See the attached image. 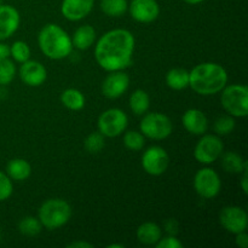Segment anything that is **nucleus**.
Instances as JSON below:
<instances>
[{"mask_svg":"<svg viewBox=\"0 0 248 248\" xmlns=\"http://www.w3.org/2000/svg\"><path fill=\"white\" fill-rule=\"evenodd\" d=\"M136 40L127 29H111L99 38L94 47V57L107 72L124 70L132 64Z\"/></svg>","mask_w":248,"mask_h":248,"instance_id":"nucleus-1","label":"nucleus"},{"mask_svg":"<svg viewBox=\"0 0 248 248\" xmlns=\"http://www.w3.org/2000/svg\"><path fill=\"white\" fill-rule=\"evenodd\" d=\"M228 84V73L218 63L198 64L189 72V86L201 96H212L222 91Z\"/></svg>","mask_w":248,"mask_h":248,"instance_id":"nucleus-2","label":"nucleus"},{"mask_svg":"<svg viewBox=\"0 0 248 248\" xmlns=\"http://www.w3.org/2000/svg\"><path fill=\"white\" fill-rule=\"evenodd\" d=\"M41 52L50 60H63L73 51L72 38L58 24L48 23L41 28L38 35Z\"/></svg>","mask_w":248,"mask_h":248,"instance_id":"nucleus-3","label":"nucleus"},{"mask_svg":"<svg viewBox=\"0 0 248 248\" xmlns=\"http://www.w3.org/2000/svg\"><path fill=\"white\" fill-rule=\"evenodd\" d=\"M72 217V207L62 199H50L39 208L38 218L47 230H56L67 224Z\"/></svg>","mask_w":248,"mask_h":248,"instance_id":"nucleus-4","label":"nucleus"},{"mask_svg":"<svg viewBox=\"0 0 248 248\" xmlns=\"http://www.w3.org/2000/svg\"><path fill=\"white\" fill-rule=\"evenodd\" d=\"M220 102L229 115L246 118L248 115V89L246 85L234 84L222 90Z\"/></svg>","mask_w":248,"mask_h":248,"instance_id":"nucleus-5","label":"nucleus"},{"mask_svg":"<svg viewBox=\"0 0 248 248\" xmlns=\"http://www.w3.org/2000/svg\"><path fill=\"white\" fill-rule=\"evenodd\" d=\"M140 130L144 137L154 140H162L170 137L173 130L171 119L161 113H148L143 116Z\"/></svg>","mask_w":248,"mask_h":248,"instance_id":"nucleus-6","label":"nucleus"},{"mask_svg":"<svg viewBox=\"0 0 248 248\" xmlns=\"http://www.w3.org/2000/svg\"><path fill=\"white\" fill-rule=\"evenodd\" d=\"M128 118L125 111L119 108H110L102 113L98 118V132L104 137H118L126 130Z\"/></svg>","mask_w":248,"mask_h":248,"instance_id":"nucleus-7","label":"nucleus"},{"mask_svg":"<svg viewBox=\"0 0 248 248\" xmlns=\"http://www.w3.org/2000/svg\"><path fill=\"white\" fill-rule=\"evenodd\" d=\"M222 181L217 172L210 167H205L196 172L194 177V189L203 199H213L219 194Z\"/></svg>","mask_w":248,"mask_h":248,"instance_id":"nucleus-8","label":"nucleus"},{"mask_svg":"<svg viewBox=\"0 0 248 248\" xmlns=\"http://www.w3.org/2000/svg\"><path fill=\"white\" fill-rule=\"evenodd\" d=\"M224 145L219 136L216 135H205L194 149V157L196 161L203 165H211L219 159L223 154Z\"/></svg>","mask_w":248,"mask_h":248,"instance_id":"nucleus-9","label":"nucleus"},{"mask_svg":"<svg viewBox=\"0 0 248 248\" xmlns=\"http://www.w3.org/2000/svg\"><path fill=\"white\" fill-rule=\"evenodd\" d=\"M170 166V156L164 148L153 145L142 155V167L150 176H161Z\"/></svg>","mask_w":248,"mask_h":248,"instance_id":"nucleus-10","label":"nucleus"},{"mask_svg":"<svg viewBox=\"0 0 248 248\" xmlns=\"http://www.w3.org/2000/svg\"><path fill=\"white\" fill-rule=\"evenodd\" d=\"M219 223L227 232L234 235L246 232L248 225L247 212L239 206H227L220 211Z\"/></svg>","mask_w":248,"mask_h":248,"instance_id":"nucleus-11","label":"nucleus"},{"mask_svg":"<svg viewBox=\"0 0 248 248\" xmlns=\"http://www.w3.org/2000/svg\"><path fill=\"white\" fill-rule=\"evenodd\" d=\"M127 10L131 17L140 23H152L160 15L156 0H132Z\"/></svg>","mask_w":248,"mask_h":248,"instance_id":"nucleus-12","label":"nucleus"},{"mask_svg":"<svg viewBox=\"0 0 248 248\" xmlns=\"http://www.w3.org/2000/svg\"><path fill=\"white\" fill-rule=\"evenodd\" d=\"M110 74L102 84V93L109 99H116L123 96L130 86V77L123 70L109 72Z\"/></svg>","mask_w":248,"mask_h":248,"instance_id":"nucleus-13","label":"nucleus"},{"mask_svg":"<svg viewBox=\"0 0 248 248\" xmlns=\"http://www.w3.org/2000/svg\"><path fill=\"white\" fill-rule=\"evenodd\" d=\"M19 78L27 86L38 87L45 82L47 78L46 68L36 61H26L19 68Z\"/></svg>","mask_w":248,"mask_h":248,"instance_id":"nucleus-14","label":"nucleus"},{"mask_svg":"<svg viewBox=\"0 0 248 248\" xmlns=\"http://www.w3.org/2000/svg\"><path fill=\"white\" fill-rule=\"evenodd\" d=\"M21 23L19 12L11 5H0V40L14 35Z\"/></svg>","mask_w":248,"mask_h":248,"instance_id":"nucleus-15","label":"nucleus"},{"mask_svg":"<svg viewBox=\"0 0 248 248\" xmlns=\"http://www.w3.org/2000/svg\"><path fill=\"white\" fill-rule=\"evenodd\" d=\"M94 0H63L61 12L68 21H81L93 9Z\"/></svg>","mask_w":248,"mask_h":248,"instance_id":"nucleus-16","label":"nucleus"},{"mask_svg":"<svg viewBox=\"0 0 248 248\" xmlns=\"http://www.w3.org/2000/svg\"><path fill=\"white\" fill-rule=\"evenodd\" d=\"M182 123L184 128L191 135L201 136L207 132L208 120L199 109H188L182 116Z\"/></svg>","mask_w":248,"mask_h":248,"instance_id":"nucleus-17","label":"nucleus"},{"mask_svg":"<svg viewBox=\"0 0 248 248\" xmlns=\"http://www.w3.org/2000/svg\"><path fill=\"white\" fill-rule=\"evenodd\" d=\"M96 40V31L90 24L80 26L74 31V35L72 38L73 47H77L78 50H87L93 45Z\"/></svg>","mask_w":248,"mask_h":248,"instance_id":"nucleus-18","label":"nucleus"},{"mask_svg":"<svg viewBox=\"0 0 248 248\" xmlns=\"http://www.w3.org/2000/svg\"><path fill=\"white\" fill-rule=\"evenodd\" d=\"M161 237V228L156 223L145 222L137 229L138 241L147 246H155Z\"/></svg>","mask_w":248,"mask_h":248,"instance_id":"nucleus-19","label":"nucleus"},{"mask_svg":"<svg viewBox=\"0 0 248 248\" xmlns=\"http://www.w3.org/2000/svg\"><path fill=\"white\" fill-rule=\"evenodd\" d=\"M31 173V167L29 162L24 159H12L6 165V174L10 179L16 182L26 181Z\"/></svg>","mask_w":248,"mask_h":248,"instance_id":"nucleus-20","label":"nucleus"},{"mask_svg":"<svg viewBox=\"0 0 248 248\" xmlns=\"http://www.w3.org/2000/svg\"><path fill=\"white\" fill-rule=\"evenodd\" d=\"M222 167L228 173L240 174L244 170L248 169V164L246 160H244V157L237 153L227 152L222 156Z\"/></svg>","mask_w":248,"mask_h":248,"instance_id":"nucleus-21","label":"nucleus"},{"mask_svg":"<svg viewBox=\"0 0 248 248\" xmlns=\"http://www.w3.org/2000/svg\"><path fill=\"white\" fill-rule=\"evenodd\" d=\"M166 84L170 89L181 91L189 86V72L183 68H173L166 74Z\"/></svg>","mask_w":248,"mask_h":248,"instance_id":"nucleus-22","label":"nucleus"},{"mask_svg":"<svg viewBox=\"0 0 248 248\" xmlns=\"http://www.w3.org/2000/svg\"><path fill=\"white\" fill-rule=\"evenodd\" d=\"M61 102L67 109L73 111L81 110L85 107V97L81 91L77 89H68L61 94Z\"/></svg>","mask_w":248,"mask_h":248,"instance_id":"nucleus-23","label":"nucleus"},{"mask_svg":"<svg viewBox=\"0 0 248 248\" xmlns=\"http://www.w3.org/2000/svg\"><path fill=\"white\" fill-rule=\"evenodd\" d=\"M150 106V97L144 90H136L130 96V108L136 115H144Z\"/></svg>","mask_w":248,"mask_h":248,"instance_id":"nucleus-24","label":"nucleus"},{"mask_svg":"<svg viewBox=\"0 0 248 248\" xmlns=\"http://www.w3.org/2000/svg\"><path fill=\"white\" fill-rule=\"evenodd\" d=\"M127 9V0H101V10L109 17L123 16Z\"/></svg>","mask_w":248,"mask_h":248,"instance_id":"nucleus-25","label":"nucleus"},{"mask_svg":"<svg viewBox=\"0 0 248 248\" xmlns=\"http://www.w3.org/2000/svg\"><path fill=\"white\" fill-rule=\"evenodd\" d=\"M41 229H43V225H41L39 218L35 217H24L18 224L19 232L24 236H36L38 234H40Z\"/></svg>","mask_w":248,"mask_h":248,"instance_id":"nucleus-26","label":"nucleus"},{"mask_svg":"<svg viewBox=\"0 0 248 248\" xmlns=\"http://www.w3.org/2000/svg\"><path fill=\"white\" fill-rule=\"evenodd\" d=\"M10 56L16 62L24 63L31 58V48H29L28 44L24 43V41H15L11 47H10Z\"/></svg>","mask_w":248,"mask_h":248,"instance_id":"nucleus-27","label":"nucleus"},{"mask_svg":"<svg viewBox=\"0 0 248 248\" xmlns=\"http://www.w3.org/2000/svg\"><path fill=\"white\" fill-rule=\"evenodd\" d=\"M124 144L127 149L132 150V152H138L145 144L144 136L138 131H127L124 135Z\"/></svg>","mask_w":248,"mask_h":248,"instance_id":"nucleus-28","label":"nucleus"},{"mask_svg":"<svg viewBox=\"0 0 248 248\" xmlns=\"http://www.w3.org/2000/svg\"><path fill=\"white\" fill-rule=\"evenodd\" d=\"M15 75H16V65L14 64V62L9 58L0 61V85L5 86L11 84L12 80L15 79Z\"/></svg>","mask_w":248,"mask_h":248,"instance_id":"nucleus-29","label":"nucleus"},{"mask_svg":"<svg viewBox=\"0 0 248 248\" xmlns=\"http://www.w3.org/2000/svg\"><path fill=\"white\" fill-rule=\"evenodd\" d=\"M104 136L99 132H92L86 137L84 147L90 154H97L104 148Z\"/></svg>","mask_w":248,"mask_h":248,"instance_id":"nucleus-30","label":"nucleus"},{"mask_svg":"<svg viewBox=\"0 0 248 248\" xmlns=\"http://www.w3.org/2000/svg\"><path fill=\"white\" fill-rule=\"evenodd\" d=\"M235 125H236V124H235L234 116L223 115L215 121L213 128H215V132L217 133V135L224 136L232 133V131L235 130Z\"/></svg>","mask_w":248,"mask_h":248,"instance_id":"nucleus-31","label":"nucleus"},{"mask_svg":"<svg viewBox=\"0 0 248 248\" xmlns=\"http://www.w3.org/2000/svg\"><path fill=\"white\" fill-rule=\"evenodd\" d=\"M12 191H14L12 181L6 173L0 171V202L7 200L12 195Z\"/></svg>","mask_w":248,"mask_h":248,"instance_id":"nucleus-32","label":"nucleus"},{"mask_svg":"<svg viewBox=\"0 0 248 248\" xmlns=\"http://www.w3.org/2000/svg\"><path fill=\"white\" fill-rule=\"evenodd\" d=\"M156 248H183L184 245L173 235H170L167 237H161L155 245Z\"/></svg>","mask_w":248,"mask_h":248,"instance_id":"nucleus-33","label":"nucleus"},{"mask_svg":"<svg viewBox=\"0 0 248 248\" xmlns=\"http://www.w3.org/2000/svg\"><path fill=\"white\" fill-rule=\"evenodd\" d=\"M165 230H166L170 235H173V236H176V235L179 232L178 222H177L176 219H173V218H171V219H167L166 222H165Z\"/></svg>","mask_w":248,"mask_h":248,"instance_id":"nucleus-34","label":"nucleus"},{"mask_svg":"<svg viewBox=\"0 0 248 248\" xmlns=\"http://www.w3.org/2000/svg\"><path fill=\"white\" fill-rule=\"evenodd\" d=\"M236 237H235V244L236 246H239L240 248H247L248 247V235L246 234V232H241L239 234H235Z\"/></svg>","mask_w":248,"mask_h":248,"instance_id":"nucleus-35","label":"nucleus"},{"mask_svg":"<svg viewBox=\"0 0 248 248\" xmlns=\"http://www.w3.org/2000/svg\"><path fill=\"white\" fill-rule=\"evenodd\" d=\"M248 169L247 170H244V171L241 172L242 176H241V179H240V186H241V189L242 191H244V194H248Z\"/></svg>","mask_w":248,"mask_h":248,"instance_id":"nucleus-36","label":"nucleus"},{"mask_svg":"<svg viewBox=\"0 0 248 248\" xmlns=\"http://www.w3.org/2000/svg\"><path fill=\"white\" fill-rule=\"evenodd\" d=\"M10 57V46H7L6 44L0 43V61L6 60Z\"/></svg>","mask_w":248,"mask_h":248,"instance_id":"nucleus-37","label":"nucleus"},{"mask_svg":"<svg viewBox=\"0 0 248 248\" xmlns=\"http://www.w3.org/2000/svg\"><path fill=\"white\" fill-rule=\"evenodd\" d=\"M67 247L68 248H92L93 247V245L89 244V242L86 241H74L72 242V244L68 245Z\"/></svg>","mask_w":248,"mask_h":248,"instance_id":"nucleus-38","label":"nucleus"},{"mask_svg":"<svg viewBox=\"0 0 248 248\" xmlns=\"http://www.w3.org/2000/svg\"><path fill=\"white\" fill-rule=\"evenodd\" d=\"M184 1L189 5H198V4H201L202 1H205V0H184Z\"/></svg>","mask_w":248,"mask_h":248,"instance_id":"nucleus-39","label":"nucleus"},{"mask_svg":"<svg viewBox=\"0 0 248 248\" xmlns=\"http://www.w3.org/2000/svg\"><path fill=\"white\" fill-rule=\"evenodd\" d=\"M107 248H124V245L121 244H111V245H108Z\"/></svg>","mask_w":248,"mask_h":248,"instance_id":"nucleus-40","label":"nucleus"},{"mask_svg":"<svg viewBox=\"0 0 248 248\" xmlns=\"http://www.w3.org/2000/svg\"><path fill=\"white\" fill-rule=\"evenodd\" d=\"M2 4V0H0V5H1Z\"/></svg>","mask_w":248,"mask_h":248,"instance_id":"nucleus-41","label":"nucleus"},{"mask_svg":"<svg viewBox=\"0 0 248 248\" xmlns=\"http://www.w3.org/2000/svg\"><path fill=\"white\" fill-rule=\"evenodd\" d=\"M0 237H1V235H0Z\"/></svg>","mask_w":248,"mask_h":248,"instance_id":"nucleus-42","label":"nucleus"}]
</instances>
